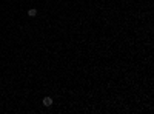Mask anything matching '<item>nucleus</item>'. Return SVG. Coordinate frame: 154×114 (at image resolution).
I'll use <instances>...</instances> for the list:
<instances>
[{"mask_svg": "<svg viewBox=\"0 0 154 114\" xmlns=\"http://www.w3.org/2000/svg\"><path fill=\"white\" fill-rule=\"evenodd\" d=\"M28 16L29 17H36V16H37V9H29L28 11Z\"/></svg>", "mask_w": 154, "mask_h": 114, "instance_id": "obj_2", "label": "nucleus"}, {"mask_svg": "<svg viewBox=\"0 0 154 114\" xmlns=\"http://www.w3.org/2000/svg\"><path fill=\"white\" fill-rule=\"evenodd\" d=\"M43 105H45V106H51V105H53V99H51V97H45V99H43Z\"/></svg>", "mask_w": 154, "mask_h": 114, "instance_id": "obj_1", "label": "nucleus"}]
</instances>
